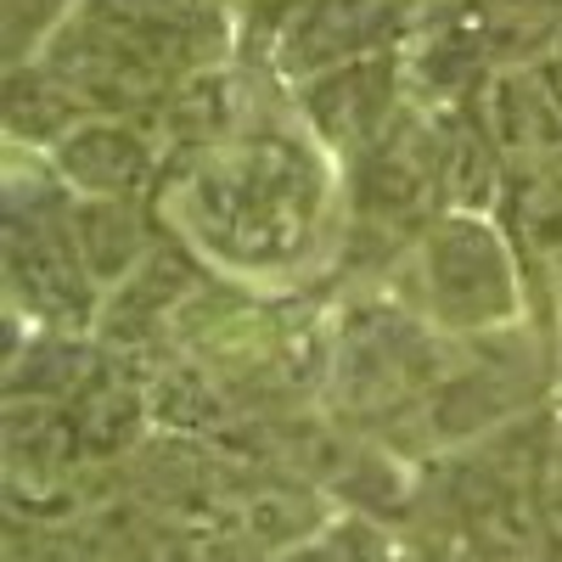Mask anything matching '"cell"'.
I'll return each instance as SVG.
<instances>
[{
  "instance_id": "11",
  "label": "cell",
  "mask_w": 562,
  "mask_h": 562,
  "mask_svg": "<svg viewBox=\"0 0 562 562\" xmlns=\"http://www.w3.org/2000/svg\"><path fill=\"white\" fill-rule=\"evenodd\" d=\"M506 231L524 276H546L562 288V175L506 180Z\"/></svg>"
},
{
  "instance_id": "6",
  "label": "cell",
  "mask_w": 562,
  "mask_h": 562,
  "mask_svg": "<svg viewBox=\"0 0 562 562\" xmlns=\"http://www.w3.org/2000/svg\"><path fill=\"white\" fill-rule=\"evenodd\" d=\"M467 108L479 113L506 180L562 175V102H557V90L546 85L540 63L490 74L484 90Z\"/></svg>"
},
{
  "instance_id": "13",
  "label": "cell",
  "mask_w": 562,
  "mask_h": 562,
  "mask_svg": "<svg viewBox=\"0 0 562 562\" xmlns=\"http://www.w3.org/2000/svg\"><path fill=\"white\" fill-rule=\"evenodd\" d=\"M540 74H546V85L557 90V102H562V29H557V40H551V52L540 57Z\"/></svg>"
},
{
  "instance_id": "5",
  "label": "cell",
  "mask_w": 562,
  "mask_h": 562,
  "mask_svg": "<svg viewBox=\"0 0 562 562\" xmlns=\"http://www.w3.org/2000/svg\"><path fill=\"white\" fill-rule=\"evenodd\" d=\"M7 276L12 299L29 304V315L52 326H79L97 304V276L85 270L79 237H74V198H57L52 186H40L23 198L12 186L7 209Z\"/></svg>"
},
{
  "instance_id": "2",
  "label": "cell",
  "mask_w": 562,
  "mask_h": 562,
  "mask_svg": "<svg viewBox=\"0 0 562 562\" xmlns=\"http://www.w3.org/2000/svg\"><path fill=\"white\" fill-rule=\"evenodd\" d=\"M411 265H416V304L439 333L490 338L524 310V259L473 209L439 214L416 237Z\"/></svg>"
},
{
  "instance_id": "4",
  "label": "cell",
  "mask_w": 562,
  "mask_h": 562,
  "mask_svg": "<svg viewBox=\"0 0 562 562\" xmlns=\"http://www.w3.org/2000/svg\"><path fill=\"white\" fill-rule=\"evenodd\" d=\"M445 378V349L411 310L360 304L344 321V338L333 355V383L344 411L355 416H394L405 405H428Z\"/></svg>"
},
{
  "instance_id": "8",
  "label": "cell",
  "mask_w": 562,
  "mask_h": 562,
  "mask_svg": "<svg viewBox=\"0 0 562 562\" xmlns=\"http://www.w3.org/2000/svg\"><path fill=\"white\" fill-rule=\"evenodd\" d=\"M52 158L74 198H140L158 180V147L140 130V119L97 113L74 135H63Z\"/></svg>"
},
{
  "instance_id": "7",
  "label": "cell",
  "mask_w": 562,
  "mask_h": 562,
  "mask_svg": "<svg viewBox=\"0 0 562 562\" xmlns=\"http://www.w3.org/2000/svg\"><path fill=\"white\" fill-rule=\"evenodd\" d=\"M405 79H411L405 52L366 57V63H349V68H333V74L299 85V108H304L310 130L326 140V147L360 158L366 147H378V140L394 130V119L405 113L400 108Z\"/></svg>"
},
{
  "instance_id": "1",
  "label": "cell",
  "mask_w": 562,
  "mask_h": 562,
  "mask_svg": "<svg viewBox=\"0 0 562 562\" xmlns=\"http://www.w3.org/2000/svg\"><path fill=\"white\" fill-rule=\"evenodd\" d=\"M180 220L203 254L237 270H281L310 254L326 209L315 147L281 130H237L220 147L192 153L180 175Z\"/></svg>"
},
{
  "instance_id": "10",
  "label": "cell",
  "mask_w": 562,
  "mask_h": 562,
  "mask_svg": "<svg viewBox=\"0 0 562 562\" xmlns=\"http://www.w3.org/2000/svg\"><path fill=\"white\" fill-rule=\"evenodd\" d=\"M74 237H79L85 270L97 276V288L130 281L158 248L135 198H74Z\"/></svg>"
},
{
  "instance_id": "3",
  "label": "cell",
  "mask_w": 562,
  "mask_h": 562,
  "mask_svg": "<svg viewBox=\"0 0 562 562\" xmlns=\"http://www.w3.org/2000/svg\"><path fill=\"white\" fill-rule=\"evenodd\" d=\"M434 0H281L270 23V68L310 85L333 68L411 52Z\"/></svg>"
},
{
  "instance_id": "9",
  "label": "cell",
  "mask_w": 562,
  "mask_h": 562,
  "mask_svg": "<svg viewBox=\"0 0 562 562\" xmlns=\"http://www.w3.org/2000/svg\"><path fill=\"white\" fill-rule=\"evenodd\" d=\"M529 394H535V360H524V344H490L467 366H445L439 389L428 394V416L445 434H490Z\"/></svg>"
},
{
  "instance_id": "12",
  "label": "cell",
  "mask_w": 562,
  "mask_h": 562,
  "mask_svg": "<svg viewBox=\"0 0 562 562\" xmlns=\"http://www.w3.org/2000/svg\"><path fill=\"white\" fill-rule=\"evenodd\" d=\"M0 7H7V63H29L74 18L79 0H0Z\"/></svg>"
},
{
  "instance_id": "14",
  "label": "cell",
  "mask_w": 562,
  "mask_h": 562,
  "mask_svg": "<svg viewBox=\"0 0 562 562\" xmlns=\"http://www.w3.org/2000/svg\"><path fill=\"white\" fill-rule=\"evenodd\" d=\"M551 479H557V490H562V428L551 434Z\"/></svg>"
}]
</instances>
